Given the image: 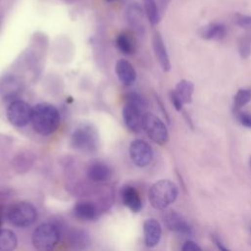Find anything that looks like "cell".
<instances>
[{"instance_id": "34", "label": "cell", "mask_w": 251, "mask_h": 251, "mask_svg": "<svg viewBox=\"0 0 251 251\" xmlns=\"http://www.w3.org/2000/svg\"><path fill=\"white\" fill-rule=\"evenodd\" d=\"M249 231H250V234H251V224H250V226H249Z\"/></svg>"}, {"instance_id": "6", "label": "cell", "mask_w": 251, "mask_h": 251, "mask_svg": "<svg viewBox=\"0 0 251 251\" xmlns=\"http://www.w3.org/2000/svg\"><path fill=\"white\" fill-rule=\"evenodd\" d=\"M60 239L59 228L50 223L39 225L32 232V244L38 250L54 248Z\"/></svg>"}, {"instance_id": "22", "label": "cell", "mask_w": 251, "mask_h": 251, "mask_svg": "<svg viewBox=\"0 0 251 251\" xmlns=\"http://www.w3.org/2000/svg\"><path fill=\"white\" fill-rule=\"evenodd\" d=\"M18 239L14 231L10 229H0V250L12 251L17 247Z\"/></svg>"}, {"instance_id": "4", "label": "cell", "mask_w": 251, "mask_h": 251, "mask_svg": "<svg viewBox=\"0 0 251 251\" xmlns=\"http://www.w3.org/2000/svg\"><path fill=\"white\" fill-rule=\"evenodd\" d=\"M74 149L83 153H93L98 148V135L96 129L89 125L76 127L71 137Z\"/></svg>"}, {"instance_id": "7", "label": "cell", "mask_w": 251, "mask_h": 251, "mask_svg": "<svg viewBox=\"0 0 251 251\" xmlns=\"http://www.w3.org/2000/svg\"><path fill=\"white\" fill-rule=\"evenodd\" d=\"M142 129L148 137L159 145H164L169 140V132L164 122L152 113H144Z\"/></svg>"}, {"instance_id": "26", "label": "cell", "mask_w": 251, "mask_h": 251, "mask_svg": "<svg viewBox=\"0 0 251 251\" xmlns=\"http://www.w3.org/2000/svg\"><path fill=\"white\" fill-rule=\"evenodd\" d=\"M233 21L240 27H243L245 29L251 28V16L250 15H243V14L237 13L234 15Z\"/></svg>"}, {"instance_id": "21", "label": "cell", "mask_w": 251, "mask_h": 251, "mask_svg": "<svg viewBox=\"0 0 251 251\" xmlns=\"http://www.w3.org/2000/svg\"><path fill=\"white\" fill-rule=\"evenodd\" d=\"M175 91L177 93L184 104H189L192 102L194 84L190 80L181 79L176 83Z\"/></svg>"}, {"instance_id": "14", "label": "cell", "mask_w": 251, "mask_h": 251, "mask_svg": "<svg viewBox=\"0 0 251 251\" xmlns=\"http://www.w3.org/2000/svg\"><path fill=\"white\" fill-rule=\"evenodd\" d=\"M227 30L221 23H209L198 29V34L205 40H223L226 36Z\"/></svg>"}, {"instance_id": "2", "label": "cell", "mask_w": 251, "mask_h": 251, "mask_svg": "<svg viewBox=\"0 0 251 251\" xmlns=\"http://www.w3.org/2000/svg\"><path fill=\"white\" fill-rule=\"evenodd\" d=\"M178 195V188L172 180L160 179L153 183L148 192L151 206L157 210H165L173 204Z\"/></svg>"}, {"instance_id": "24", "label": "cell", "mask_w": 251, "mask_h": 251, "mask_svg": "<svg viewBox=\"0 0 251 251\" xmlns=\"http://www.w3.org/2000/svg\"><path fill=\"white\" fill-rule=\"evenodd\" d=\"M251 100V89L250 88H240L234 95L233 98V111L237 112L241 110L246 104Z\"/></svg>"}, {"instance_id": "29", "label": "cell", "mask_w": 251, "mask_h": 251, "mask_svg": "<svg viewBox=\"0 0 251 251\" xmlns=\"http://www.w3.org/2000/svg\"><path fill=\"white\" fill-rule=\"evenodd\" d=\"M181 250L182 251H201L202 248L193 240L188 239L181 246Z\"/></svg>"}, {"instance_id": "18", "label": "cell", "mask_w": 251, "mask_h": 251, "mask_svg": "<svg viewBox=\"0 0 251 251\" xmlns=\"http://www.w3.org/2000/svg\"><path fill=\"white\" fill-rule=\"evenodd\" d=\"M75 216L82 221H92L97 216L95 205L89 201L77 202L74 207Z\"/></svg>"}, {"instance_id": "33", "label": "cell", "mask_w": 251, "mask_h": 251, "mask_svg": "<svg viewBox=\"0 0 251 251\" xmlns=\"http://www.w3.org/2000/svg\"><path fill=\"white\" fill-rule=\"evenodd\" d=\"M104 1H106V2H114L116 0H104Z\"/></svg>"}, {"instance_id": "8", "label": "cell", "mask_w": 251, "mask_h": 251, "mask_svg": "<svg viewBox=\"0 0 251 251\" xmlns=\"http://www.w3.org/2000/svg\"><path fill=\"white\" fill-rule=\"evenodd\" d=\"M32 108L24 100L12 101L7 108L9 122L18 127L26 126L31 121Z\"/></svg>"}, {"instance_id": "28", "label": "cell", "mask_w": 251, "mask_h": 251, "mask_svg": "<svg viewBox=\"0 0 251 251\" xmlns=\"http://www.w3.org/2000/svg\"><path fill=\"white\" fill-rule=\"evenodd\" d=\"M170 99H171V102H172V104L174 105V107L176 111H178V112L182 111L184 103L182 102V100L180 99V97L177 95V93L175 90L170 91Z\"/></svg>"}, {"instance_id": "31", "label": "cell", "mask_w": 251, "mask_h": 251, "mask_svg": "<svg viewBox=\"0 0 251 251\" xmlns=\"http://www.w3.org/2000/svg\"><path fill=\"white\" fill-rule=\"evenodd\" d=\"M157 2L160 7V10L164 11L167 8V6L169 5V3L171 2V0H157Z\"/></svg>"}, {"instance_id": "12", "label": "cell", "mask_w": 251, "mask_h": 251, "mask_svg": "<svg viewBox=\"0 0 251 251\" xmlns=\"http://www.w3.org/2000/svg\"><path fill=\"white\" fill-rule=\"evenodd\" d=\"M143 234L144 243L147 247H155L162 235V227L160 223L155 219H148L143 224Z\"/></svg>"}, {"instance_id": "15", "label": "cell", "mask_w": 251, "mask_h": 251, "mask_svg": "<svg viewBox=\"0 0 251 251\" xmlns=\"http://www.w3.org/2000/svg\"><path fill=\"white\" fill-rule=\"evenodd\" d=\"M86 175L87 177L94 182H104L111 177V169L107 164L95 161L88 165Z\"/></svg>"}, {"instance_id": "16", "label": "cell", "mask_w": 251, "mask_h": 251, "mask_svg": "<svg viewBox=\"0 0 251 251\" xmlns=\"http://www.w3.org/2000/svg\"><path fill=\"white\" fill-rule=\"evenodd\" d=\"M116 74H117L120 81L126 86L131 85L136 78V73H135L134 68L126 59H120L117 62Z\"/></svg>"}, {"instance_id": "1", "label": "cell", "mask_w": 251, "mask_h": 251, "mask_svg": "<svg viewBox=\"0 0 251 251\" xmlns=\"http://www.w3.org/2000/svg\"><path fill=\"white\" fill-rule=\"evenodd\" d=\"M30 122L36 132L46 136L52 134L58 128L60 115L53 105L40 103L32 107Z\"/></svg>"}, {"instance_id": "32", "label": "cell", "mask_w": 251, "mask_h": 251, "mask_svg": "<svg viewBox=\"0 0 251 251\" xmlns=\"http://www.w3.org/2000/svg\"><path fill=\"white\" fill-rule=\"evenodd\" d=\"M183 117H184V120H185L186 124H187L191 128H193V123H192V121H191L189 115H188L187 113H184V114H183Z\"/></svg>"}, {"instance_id": "25", "label": "cell", "mask_w": 251, "mask_h": 251, "mask_svg": "<svg viewBox=\"0 0 251 251\" xmlns=\"http://www.w3.org/2000/svg\"><path fill=\"white\" fill-rule=\"evenodd\" d=\"M19 86H20L19 83L15 79L8 78L3 81V84L1 85V89H2V92L5 93L4 95L11 96L12 94L17 93L19 91Z\"/></svg>"}, {"instance_id": "30", "label": "cell", "mask_w": 251, "mask_h": 251, "mask_svg": "<svg viewBox=\"0 0 251 251\" xmlns=\"http://www.w3.org/2000/svg\"><path fill=\"white\" fill-rule=\"evenodd\" d=\"M211 238L213 240V242L215 243V245L217 246V248L221 251H227V247L225 245V243L223 242V240L221 239V237L218 235V234H215V233H212L211 234Z\"/></svg>"}, {"instance_id": "3", "label": "cell", "mask_w": 251, "mask_h": 251, "mask_svg": "<svg viewBox=\"0 0 251 251\" xmlns=\"http://www.w3.org/2000/svg\"><path fill=\"white\" fill-rule=\"evenodd\" d=\"M145 102L137 93H129L123 108V119L126 126L132 132L138 133L142 129Z\"/></svg>"}, {"instance_id": "23", "label": "cell", "mask_w": 251, "mask_h": 251, "mask_svg": "<svg viewBox=\"0 0 251 251\" xmlns=\"http://www.w3.org/2000/svg\"><path fill=\"white\" fill-rule=\"evenodd\" d=\"M238 53L242 59H247L251 55V28L245 29L238 39Z\"/></svg>"}, {"instance_id": "19", "label": "cell", "mask_w": 251, "mask_h": 251, "mask_svg": "<svg viewBox=\"0 0 251 251\" xmlns=\"http://www.w3.org/2000/svg\"><path fill=\"white\" fill-rule=\"evenodd\" d=\"M117 48L126 55H131L135 52V41L131 34L128 32H121L116 38Z\"/></svg>"}, {"instance_id": "10", "label": "cell", "mask_w": 251, "mask_h": 251, "mask_svg": "<svg viewBox=\"0 0 251 251\" xmlns=\"http://www.w3.org/2000/svg\"><path fill=\"white\" fill-rule=\"evenodd\" d=\"M129 156L131 161L139 168L147 167L153 159L152 147L142 139H135L129 145Z\"/></svg>"}, {"instance_id": "20", "label": "cell", "mask_w": 251, "mask_h": 251, "mask_svg": "<svg viewBox=\"0 0 251 251\" xmlns=\"http://www.w3.org/2000/svg\"><path fill=\"white\" fill-rule=\"evenodd\" d=\"M142 4L148 22L152 25L159 24L161 20V10L157 0H142Z\"/></svg>"}, {"instance_id": "5", "label": "cell", "mask_w": 251, "mask_h": 251, "mask_svg": "<svg viewBox=\"0 0 251 251\" xmlns=\"http://www.w3.org/2000/svg\"><path fill=\"white\" fill-rule=\"evenodd\" d=\"M9 222L18 227H27L33 225L37 219L35 207L26 201L14 204L8 211Z\"/></svg>"}, {"instance_id": "17", "label": "cell", "mask_w": 251, "mask_h": 251, "mask_svg": "<svg viewBox=\"0 0 251 251\" xmlns=\"http://www.w3.org/2000/svg\"><path fill=\"white\" fill-rule=\"evenodd\" d=\"M121 196H122L123 203L132 212L138 213L141 210L142 202H141L139 193L134 187L130 185H125L122 188Z\"/></svg>"}, {"instance_id": "11", "label": "cell", "mask_w": 251, "mask_h": 251, "mask_svg": "<svg viewBox=\"0 0 251 251\" xmlns=\"http://www.w3.org/2000/svg\"><path fill=\"white\" fill-rule=\"evenodd\" d=\"M152 48L155 54V57L164 72H169L171 70V62L169 58V54L164 43L162 35L155 31L152 35Z\"/></svg>"}, {"instance_id": "35", "label": "cell", "mask_w": 251, "mask_h": 251, "mask_svg": "<svg viewBox=\"0 0 251 251\" xmlns=\"http://www.w3.org/2000/svg\"><path fill=\"white\" fill-rule=\"evenodd\" d=\"M250 166H251V158H250Z\"/></svg>"}, {"instance_id": "27", "label": "cell", "mask_w": 251, "mask_h": 251, "mask_svg": "<svg viewBox=\"0 0 251 251\" xmlns=\"http://www.w3.org/2000/svg\"><path fill=\"white\" fill-rule=\"evenodd\" d=\"M236 118L241 126L247 128H251V114L242 110L235 112Z\"/></svg>"}, {"instance_id": "9", "label": "cell", "mask_w": 251, "mask_h": 251, "mask_svg": "<svg viewBox=\"0 0 251 251\" xmlns=\"http://www.w3.org/2000/svg\"><path fill=\"white\" fill-rule=\"evenodd\" d=\"M164 223L168 229L173 232H176L182 236H193L194 229L193 226L189 224V222L180 214L174 210H170L165 212L164 216Z\"/></svg>"}, {"instance_id": "13", "label": "cell", "mask_w": 251, "mask_h": 251, "mask_svg": "<svg viewBox=\"0 0 251 251\" xmlns=\"http://www.w3.org/2000/svg\"><path fill=\"white\" fill-rule=\"evenodd\" d=\"M144 17L143 8L137 3H130L126 10V18L128 25L138 32L144 31Z\"/></svg>"}]
</instances>
